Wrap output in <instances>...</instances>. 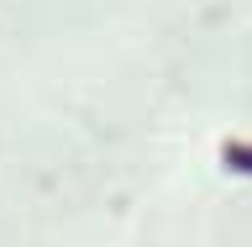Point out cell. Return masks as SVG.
Masks as SVG:
<instances>
[{
  "instance_id": "obj_1",
  "label": "cell",
  "mask_w": 252,
  "mask_h": 247,
  "mask_svg": "<svg viewBox=\"0 0 252 247\" xmlns=\"http://www.w3.org/2000/svg\"><path fill=\"white\" fill-rule=\"evenodd\" d=\"M220 163H226L231 174H247L252 179V147L247 142H226V147H220Z\"/></svg>"
}]
</instances>
